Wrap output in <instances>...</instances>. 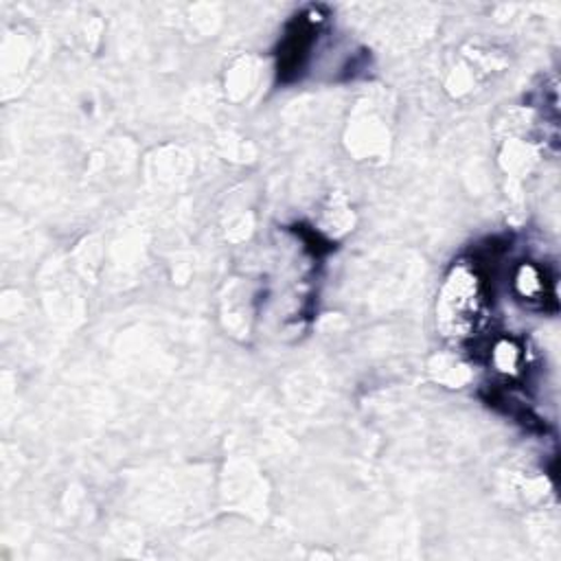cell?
Masks as SVG:
<instances>
[{
    "instance_id": "obj_1",
    "label": "cell",
    "mask_w": 561,
    "mask_h": 561,
    "mask_svg": "<svg viewBox=\"0 0 561 561\" xmlns=\"http://www.w3.org/2000/svg\"><path fill=\"white\" fill-rule=\"evenodd\" d=\"M322 18L318 15V9H307L305 13L296 15L280 42L278 48V77L280 81H294L300 77V70L305 68V61L309 57V50L313 46V35L318 33Z\"/></svg>"
},
{
    "instance_id": "obj_2",
    "label": "cell",
    "mask_w": 561,
    "mask_h": 561,
    "mask_svg": "<svg viewBox=\"0 0 561 561\" xmlns=\"http://www.w3.org/2000/svg\"><path fill=\"white\" fill-rule=\"evenodd\" d=\"M513 287H515V294H517V298L522 300V302H528L530 307H543V300L546 298H550V300H554L552 298V294H550V280L546 278V272L539 267V265H535V263H530V261H524L519 267H517V272H515V278H513Z\"/></svg>"
}]
</instances>
